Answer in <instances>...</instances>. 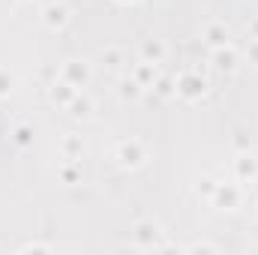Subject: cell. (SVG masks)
<instances>
[{
  "mask_svg": "<svg viewBox=\"0 0 258 255\" xmlns=\"http://www.w3.org/2000/svg\"><path fill=\"white\" fill-rule=\"evenodd\" d=\"M117 159H120L123 168H138V165L144 162V147H141L138 141H123V144L117 147Z\"/></svg>",
  "mask_w": 258,
  "mask_h": 255,
  "instance_id": "6da1fadb",
  "label": "cell"
},
{
  "mask_svg": "<svg viewBox=\"0 0 258 255\" xmlns=\"http://www.w3.org/2000/svg\"><path fill=\"white\" fill-rule=\"evenodd\" d=\"M156 234H159V225L156 222H138L135 225V246L138 249H159L156 246Z\"/></svg>",
  "mask_w": 258,
  "mask_h": 255,
  "instance_id": "7a4b0ae2",
  "label": "cell"
},
{
  "mask_svg": "<svg viewBox=\"0 0 258 255\" xmlns=\"http://www.w3.org/2000/svg\"><path fill=\"white\" fill-rule=\"evenodd\" d=\"M63 75H66V84H72V87H81V84H87V78H90V69L87 63L78 66V60H69L63 66Z\"/></svg>",
  "mask_w": 258,
  "mask_h": 255,
  "instance_id": "3957f363",
  "label": "cell"
},
{
  "mask_svg": "<svg viewBox=\"0 0 258 255\" xmlns=\"http://www.w3.org/2000/svg\"><path fill=\"white\" fill-rule=\"evenodd\" d=\"M177 93H180V96H186V99H195V96H201V93H204V81H201V78H195V75H183V78L177 81Z\"/></svg>",
  "mask_w": 258,
  "mask_h": 255,
  "instance_id": "277c9868",
  "label": "cell"
},
{
  "mask_svg": "<svg viewBox=\"0 0 258 255\" xmlns=\"http://www.w3.org/2000/svg\"><path fill=\"white\" fill-rule=\"evenodd\" d=\"M213 198H216V204H225V210H234L237 207V189L231 186V183H216V192H213Z\"/></svg>",
  "mask_w": 258,
  "mask_h": 255,
  "instance_id": "5b68a950",
  "label": "cell"
},
{
  "mask_svg": "<svg viewBox=\"0 0 258 255\" xmlns=\"http://www.w3.org/2000/svg\"><path fill=\"white\" fill-rule=\"evenodd\" d=\"M204 39H207L213 48H222V45H228V27H225V24H210V27L204 30Z\"/></svg>",
  "mask_w": 258,
  "mask_h": 255,
  "instance_id": "8992f818",
  "label": "cell"
},
{
  "mask_svg": "<svg viewBox=\"0 0 258 255\" xmlns=\"http://www.w3.org/2000/svg\"><path fill=\"white\" fill-rule=\"evenodd\" d=\"M141 57H144L147 63H159V60L165 57V45L156 42V39H147V42L141 45Z\"/></svg>",
  "mask_w": 258,
  "mask_h": 255,
  "instance_id": "52a82bcc",
  "label": "cell"
},
{
  "mask_svg": "<svg viewBox=\"0 0 258 255\" xmlns=\"http://www.w3.org/2000/svg\"><path fill=\"white\" fill-rule=\"evenodd\" d=\"M213 60H216V69H225V72H231V69L237 66V57H234V51H231L228 45H222V48H216V54H213Z\"/></svg>",
  "mask_w": 258,
  "mask_h": 255,
  "instance_id": "ba28073f",
  "label": "cell"
},
{
  "mask_svg": "<svg viewBox=\"0 0 258 255\" xmlns=\"http://www.w3.org/2000/svg\"><path fill=\"white\" fill-rule=\"evenodd\" d=\"M66 15H69V12H66V6L54 3V6H48V9H45V24H48V27H63Z\"/></svg>",
  "mask_w": 258,
  "mask_h": 255,
  "instance_id": "9c48e42d",
  "label": "cell"
},
{
  "mask_svg": "<svg viewBox=\"0 0 258 255\" xmlns=\"http://www.w3.org/2000/svg\"><path fill=\"white\" fill-rule=\"evenodd\" d=\"M237 171H240V180H255V174H258V162L249 156V153H243L240 159H237Z\"/></svg>",
  "mask_w": 258,
  "mask_h": 255,
  "instance_id": "30bf717a",
  "label": "cell"
},
{
  "mask_svg": "<svg viewBox=\"0 0 258 255\" xmlns=\"http://www.w3.org/2000/svg\"><path fill=\"white\" fill-rule=\"evenodd\" d=\"M69 108H72V111H69L72 117H87V114H90V99H87V96H78V93H75V99L69 102Z\"/></svg>",
  "mask_w": 258,
  "mask_h": 255,
  "instance_id": "8fae6325",
  "label": "cell"
},
{
  "mask_svg": "<svg viewBox=\"0 0 258 255\" xmlns=\"http://www.w3.org/2000/svg\"><path fill=\"white\" fill-rule=\"evenodd\" d=\"M51 96H54V102H72L75 99V87L72 84H54V90H51Z\"/></svg>",
  "mask_w": 258,
  "mask_h": 255,
  "instance_id": "7c38bea8",
  "label": "cell"
},
{
  "mask_svg": "<svg viewBox=\"0 0 258 255\" xmlns=\"http://www.w3.org/2000/svg\"><path fill=\"white\" fill-rule=\"evenodd\" d=\"M63 153H66V159H75V156L81 153V141H78L75 135H69L63 141Z\"/></svg>",
  "mask_w": 258,
  "mask_h": 255,
  "instance_id": "4fadbf2b",
  "label": "cell"
},
{
  "mask_svg": "<svg viewBox=\"0 0 258 255\" xmlns=\"http://www.w3.org/2000/svg\"><path fill=\"white\" fill-rule=\"evenodd\" d=\"M138 93H141V84H138V81H123V84H120V96H123V99H135Z\"/></svg>",
  "mask_w": 258,
  "mask_h": 255,
  "instance_id": "5bb4252c",
  "label": "cell"
},
{
  "mask_svg": "<svg viewBox=\"0 0 258 255\" xmlns=\"http://www.w3.org/2000/svg\"><path fill=\"white\" fill-rule=\"evenodd\" d=\"M153 66H156V63H147V60L138 66V84H147V81L153 78Z\"/></svg>",
  "mask_w": 258,
  "mask_h": 255,
  "instance_id": "9a60e30c",
  "label": "cell"
},
{
  "mask_svg": "<svg viewBox=\"0 0 258 255\" xmlns=\"http://www.w3.org/2000/svg\"><path fill=\"white\" fill-rule=\"evenodd\" d=\"M9 90H12V75H9V72H3V69H0V96H6V93H9Z\"/></svg>",
  "mask_w": 258,
  "mask_h": 255,
  "instance_id": "2e32d148",
  "label": "cell"
},
{
  "mask_svg": "<svg viewBox=\"0 0 258 255\" xmlns=\"http://www.w3.org/2000/svg\"><path fill=\"white\" fill-rule=\"evenodd\" d=\"M102 57H105V63L111 66V69H117V66H120V51H114V48H108Z\"/></svg>",
  "mask_w": 258,
  "mask_h": 255,
  "instance_id": "e0dca14e",
  "label": "cell"
},
{
  "mask_svg": "<svg viewBox=\"0 0 258 255\" xmlns=\"http://www.w3.org/2000/svg\"><path fill=\"white\" fill-rule=\"evenodd\" d=\"M198 192H204V195H213V192H216V183H213L210 177H204V180L198 183Z\"/></svg>",
  "mask_w": 258,
  "mask_h": 255,
  "instance_id": "ac0fdd59",
  "label": "cell"
},
{
  "mask_svg": "<svg viewBox=\"0 0 258 255\" xmlns=\"http://www.w3.org/2000/svg\"><path fill=\"white\" fill-rule=\"evenodd\" d=\"M15 141H18V144H27V141H30V129L18 126V129H15Z\"/></svg>",
  "mask_w": 258,
  "mask_h": 255,
  "instance_id": "d6986e66",
  "label": "cell"
},
{
  "mask_svg": "<svg viewBox=\"0 0 258 255\" xmlns=\"http://www.w3.org/2000/svg\"><path fill=\"white\" fill-rule=\"evenodd\" d=\"M189 252H216V246L213 243H192V246H186Z\"/></svg>",
  "mask_w": 258,
  "mask_h": 255,
  "instance_id": "ffe728a7",
  "label": "cell"
},
{
  "mask_svg": "<svg viewBox=\"0 0 258 255\" xmlns=\"http://www.w3.org/2000/svg\"><path fill=\"white\" fill-rule=\"evenodd\" d=\"M234 144H237V150H243V153L249 150V138H246L243 132H237V138H234Z\"/></svg>",
  "mask_w": 258,
  "mask_h": 255,
  "instance_id": "44dd1931",
  "label": "cell"
},
{
  "mask_svg": "<svg viewBox=\"0 0 258 255\" xmlns=\"http://www.w3.org/2000/svg\"><path fill=\"white\" fill-rule=\"evenodd\" d=\"M249 57H252V63L258 66V39H252V42H249Z\"/></svg>",
  "mask_w": 258,
  "mask_h": 255,
  "instance_id": "7402d4cb",
  "label": "cell"
},
{
  "mask_svg": "<svg viewBox=\"0 0 258 255\" xmlns=\"http://www.w3.org/2000/svg\"><path fill=\"white\" fill-rule=\"evenodd\" d=\"M60 174H63V180H66V183H72V180H75V177H78V174H75V168H63V171H60Z\"/></svg>",
  "mask_w": 258,
  "mask_h": 255,
  "instance_id": "603a6c76",
  "label": "cell"
},
{
  "mask_svg": "<svg viewBox=\"0 0 258 255\" xmlns=\"http://www.w3.org/2000/svg\"><path fill=\"white\" fill-rule=\"evenodd\" d=\"M159 93L162 96H171V81H159Z\"/></svg>",
  "mask_w": 258,
  "mask_h": 255,
  "instance_id": "cb8c5ba5",
  "label": "cell"
},
{
  "mask_svg": "<svg viewBox=\"0 0 258 255\" xmlns=\"http://www.w3.org/2000/svg\"><path fill=\"white\" fill-rule=\"evenodd\" d=\"M249 33H252V39H258V18L249 24Z\"/></svg>",
  "mask_w": 258,
  "mask_h": 255,
  "instance_id": "d4e9b609",
  "label": "cell"
},
{
  "mask_svg": "<svg viewBox=\"0 0 258 255\" xmlns=\"http://www.w3.org/2000/svg\"><path fill=\"white\" fill-rule=\"evenodd\" d=\"M21 3H27V0H21Z\"/></svg>",
  "mask_w": 258,
  "mask_h": 255,
  "instance_id": "484cf974",
  "label": "cell"
}]
</instances>
